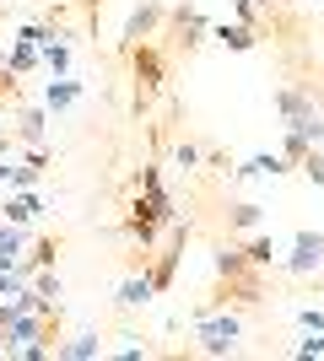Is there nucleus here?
I'll list each match as a JSON object with an SVG mask.
<instances>
[{"instance_id": "f257e3e1", "label": "nucleus", "mask_w": 324, "mask_h": 361, "mask_svg": "<svg viewBox=\"0 0 324 361\" xmlns=\"http://www.w3.org/2000/svg\"><path fill=\"white\" fill-rule=\"evenodd\" d=\"M244 340V318L227 313V302H216L195 318V356H232Z\"/></svg>"}, {"instance_id": "f03ea898", "label": "nucleus", "mask_w": 324, "mask_h": 361, "mask_svg": "<svg viewBox=\"0 0 324 361\" xmlns=\"http://www.w3.org/2000/svg\"><path fill=\"white\" fill-rule=\"evenodd\" d=\"M324 264V232H297L292 238V259H287V275H313Z\"/></svg>"}, {"instance_id": "7ed1b4c3", "label": "nucleus", "mask_w": 324, "mask_h": 361, "mask_svg": "<svg viewBox=\"0 0 324 361\" xmlns=\"http://www.w3.org/2000/svg\"><path fill=\"white\" fill-rule=\"evenodd\" d=\"M130 65H136V81H140L146 92H157V87H162V75H168V60H162L146 38H140V44H130Z\"/></svg>"}, {"instance_id": "20e7f679", "label": "nucleus", "mask_w": 324, "mask_h": 361, "mask_svg": "<svg viewBox=\"0 0 324 361\" xmlns=\"http://www.w3.org/2000/svg\"><path fill=\"white\" fill-rule=\"evenodd\" d=\"M44 216V200H38V189H6V205H0V221H16L28 226Z\"/></svg>"}, {"instance_id": "39448f33", "label": "nucleus", "mask_w": 324, "mask_h": 361, "mask_svg": "<svg viewBox=\"0 0 324 361\" xmlns=\"http://www.w3.org/2000/svg\"><path fill=\"white\" fill-rule=\"evenodd\" d=\"M81 92H87V87H81L76 75L65 71V75H54V81H44V97H38V103H44L49 114H65V108L81 103Z\"/></svg>"}, {"instance_id": "423d86ee", "label": "nucleus", "mask_w": 324, "mask_h": 361, "mask_svg": "<svg viewBox=\"0 0 324 361\" xmlns=\"http://www.w3.org/2000/svg\"><path fill=\"white\" fill-rule=\"evenodd\" d=\"M168 22L179 27V44H184V49H200L205 38H211V22H205V11H195V6H179V11H168Z\"/></svg>"}, {"instance_id": "0eeeda50", "label": "nucleus", "mask_w": 324, "mask_h": 361, "mask_svg": "<svg viewBox=\"0 0 324 361\" xmlns=\"http://www.w3.org/2000/svg\"><path fill=\"white\" fill-rule=\"evenodd\" d=\"M157 297V286H152V275L146 270H136V275H124L119 286H114V302H119L124 313H136V307H146V302Z\"/></svg>"}, {"instance_id": "6e6552de", "label": "nucleus", "mask_w": 324, "mask_h": 361, "mask_svg": "<svg viewBox=\"0 0 324 361\" xmlns=\"http://www.w3.org/2000/svg\"><path fill=\"white\" fill-rule=\"evenodd\" d=\"M11 135L22 140V146H44V135H49V108L38 103V108H22L11 119Z\"/></svg>"}, {"instance_id": "1a4fd4ad", "label": "nucleus", "mask_w": 324, "mask_h": 361, "mask_svg": "<svg viewBox=\"0 0 324 361\" xmlns=\"http://www.w3.org/2000/svg\"><path fill=\"white\" fill-rule=\"evenodd\" d=\"M54 356H60V361H97V356H103V340H97L92 329L65 334V340H54Z\"/></svg>"}, {"instance_id": "9d476101", "label": "nucleus", "mask_w": 324, "mask_h": 361, "mask_svg": "<svg viewBox=\"0 0 324 361\" xmlns=\"http://www.w3.org/2000/svg\"><path fill=\"white\" fill-rule=\"evenodd\" d=\"M162 16H168L162 6H136V11L124 16V49H130V44H140V38H152V32L162 27Z\"/></svg>"}, {"instance_id": "9b49d317", "label": "nucleus", "mask_w": 324, "mask_h": 361, "mask_svg": "<svg viewBox=\"0 0 324 361\" xmlns=\"http://www.w3.org/2000/svg\"><path fill=\"white\" fill-rule=\"evenodd\" d=\"M0 71H11L16 81L32 75V71H38V44H28V38H16V32H11V44H6V65H0Z\"/></svg>"}, {"instance_id": "f8f14e48", "label": "nucleus", "mask_w": 324, "mask_h": 361, "mask_svg": "<svg viewBox=\"0 0 324 361\" xmlns=\"http://www.w3.org/2000/svg\"><path fill=\"white\" fill-rule=\"evenodd\" d=\"M287 157H281V151H254V157H248L244 167H232V173H238V178H276V173H287Z\"/></svg>"}, {"instance_id": "ddd939ff", "label": "nucleus", "mask_w": 324, "mask_h": 361, "mask_svg": "<svg viewBox=\"0 0 324 361\" xmlns=\"http://www.w3.org/2000/svg\"><path fill=\"white\" fill-rule=\"evenodd\" d=\"M211 38H222V44H227L232 54H248V49L260 44V32L248 27V22H216V27H211Z\"/></svg>"}, {"instance_id": "4468645a", "label": "nucleus", "mask_w": 324, "mask_h": 361, "mask_svg": "<svg viewBox=\"0 0 324 361\" xmlns=\"http://www.w3.org/2000/svg\"><path fill=\"white\" fill-rule=\"evenodd\" d=\"M276 108H281V119L292 124V119H303V114H313V108H319V97H313V92H303V87H281V92H276Z\"/></svg>"}, {"instance_id": "2eb2a0df", "label": "nucleus", "mask_w": 324, "mask_h": 361, "mask_svg": "<svg viewBox=\"0 0 324 361\" xmlns=\"http://www.w3.org/2000/svg\"><path fill=\"white\" fill-rule=\"evenodd\" d=\"M244 259L254 264V270H270V264H276V238L254 232V238H248V248H244Z\"/></svg>"}, {"instance_id": "dca6fc26", "label": "nucleus", "mask_w": 324, "mask_h": 361, "mask_svg": "<svg viewBox=\"0 0 324 361\" xmlns=\"http://www.w3.org/2000/svg\"><path fill=\"white\" fill-rule=\"evenodd\" d=\"M44 183V167L32 162V157H22V162L11 167V178H6V189H38Z\"/></svg>"}, {"instance_id": "f3484780", "label": "nucleus", "mask_w": 324, "mask_h": 361, "mask_svg": "<svg viewBox=\"0 0 324 361\" xmlns=\"http://www.w3.org/2000/svg\"><path fill=\"white\" fill-rule=\"evenodd\" d=\"M0 254H11V259H22V254H28V226L0 221Z\"/></svg>"}, {"instance_id": "a211bd4d", "label": "nucleus", "mask_w": 324, "mask_h": 361, "mask_svg": "<svg viewBox=\"0 0 324 361\" xmlns=\"http://www.w3.org/2000/svg\"><path fill=\"white\" fill-rule=\"evenodd\" d=\"M244 270H248L244 248H216V275H222V281H238Z\"/></svg>"}, {"instance_id": "6ab92c4d", "label": "nucleus", "mask_w": 324, "mask_h": 361, "mask_svg": "<svg viewBox=\"0 0 324 361\" xmlns=\"http://www.w3.org/2000/svg\"><path fill=\"white\" fill-rule=\"evenodd\" d=\"M265 211L254 205V200H244V205H232V232H260Z\"/></svg>"}, {"instance_id": "aec40b11", "label": "nucleus", "mask_w": 324, "mask_h": 361, "mask_svg": "<svg viewBox=\"0 0 324 361\" xmlns=\"http://www.w3.org/2000/svg\"><path fill=\"white\" fill-rule=\"evenodd\" d=\"M28 286L32 291H38V297H44V302H54V307H60V275H54V270H32V281H28Z\"/></svg>"}, {"instance_id": "412c9836", "label": "nucleus", "mask_w": 324, "mask_h": 361, "mask_svg": "<svg viewBox=\"0 0 324 361\" xmlns=\"http://www.w3.org/2000/svg\"><path fill=\"white\" fill-rule=\"evenodd\" d=\"M54 254H60V243H54V238H44V243H32V248H28L22 259H28L32 270H49V264H54Z\"/></svg>"}, {"instance_id": "4be33fe9", "label": "nucleus", "mask_w": 324, "mask_h": 361, "mask_svg": "<svg viewBox=\"0 0 324 361\" xmlns=\"http://www.w3.org/2000/svg\"><path fill=\"white\" fill-rule=\"evenodd\" d=\"M200 162H205V151L195 146V140H179V146H173V167H184V173H195Z\"/></svg>"}, {"instance_id": "5701e85b", "label": "nucleus", "mask_w": 324, "mask_h": 361, "mask_svg": "<svg viewBox=\"0 0 324 361\" xmlns=\"http://www.w3.org/2000/svg\"><path fill=\"white\" fill-rule=\"evenodd\" d=\"M292 356H303V361H308V356H324V329H303V340L292 345Z\"/></svg>"}, {"instance_id": "b1692460", "label": "nucleus", "mask_w": 324, "mask_h": 361, "mask_svg": "<svg viewBox=\"0 0 324 361\" xmlns=\"http://www.w3.org/2000/svg\"><path fill=\"white\" fill-rule=\"evenodd\" d=\"M308 151H313V146H308V140L297 135V130H287V140H281V157H287V162H292V167H297V162H303V157H308Z\"/></svg>"}, {"instance_id": "393cba45", "label": "nucleus", "mask_w": 324, "mask_h": 361, "mask_svg": "<svg viewBox=\"0 0 324 361\" xmlns=\"http://www.w3.org/2000/svg\"><path fill=\"white\" fill-rule=\"evenodd\" d=\"M297 167H303V173H308V178H313V183L324 189V151H319V146H313V151H308V157H303Z\"/></svg>"}, {"instance_id": "a878e982", "label": "nucleus", "mask_w": 324, "mask_h": 361, "mask_svg": "<svg viewBox=\"0 0 324 361\" xmlns=\"http://www.w3.org/2000/svg\"><path fill=\"white\" fill-rule=\"evenodd\" d=\"M270 6H276V0H238V22H248V27H254V16L270 11Z\"/></svg>"}, {"instance_id": "bb28decb", "label": "nucleus", "mask_w": 324, "mask_h": 361, "mask_svg": "<svg viewBox=\"0 0 324 361\" xmlns=\"http://www.w3.org/2000/svg\"><path fill=\"white\" fill-rule=\"evenodd\" d=\"M119 356H124V361H136V356H152V350H146V345H140V340H136V334H124V345H119Z\"/></svg>"}, {"instance_id": "cd10ccee", "label": "nucleus", "mask_w": 324, "mask_h": 361, "mask_svg": "<svg viewBox=\"0 0 324 361\" xmlns=\"http://www.w3.org/2000/svg\"><path fill=\"white\" fill-rule=\"evenodd\" d=\"M297 324H303V329H324V307H303Z\"/></svg>"}, {"instance_id": "c85d7f7f", "label": "nucleus", "mask_w": 324, "mask_h": 361, "mask_svg": "<svg viewBox=\"0 0 324 361\" xmlns=\"http://www.w3.org/2000/svg\"><path fill=\"white\" fill-rule=\"evenodd\" d=\"M0 157H11V140H6V135H0Z\"/></svg>"}, {"instance_id": "c756f323", "label": "nucleus", "mask_w": 324, "mask_h": 361, "mask_svg": "<svg viewBox=\"0 0 324 361\" xmlns=\"http://www.w3.org/2000/svg\"><path fill=\"white\" fill-rule=\"evenodd\" d=\"M6 124H11V119H6V114H0V135H6Z\"/></svg>"}, {"instance_id": "7c9ffc66", "label": "nucleus", "mask_w": 324, "mask_h": 361, "mask_svg": "<svg viewBox=\"0 0 324 361\" xmlns=\"http://www.w3.org/2000/svg\"><path fill=\"white\" fill-rule=\"evenodd\" d=\"M0 92H6V81H0Z\"/></svg>"}, {"instance_id": "2f4dec72", "label": "nucleus", "mask_w": 324, "mask_h": 361, "mask_svg": "<svg viewBox=\"0 0 324 361\" xmlns=\"http://www.w3.org/2000/svg\"><path fill=\"white\" fill-rule=\"evenodd\" d=\"M319 151H324V146H319Z\"/></svg>"}]
</instances>
